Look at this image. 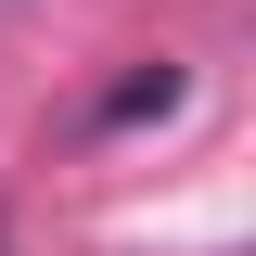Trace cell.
Instances as JSON below:
<instances>
[{"mask_svg":"<svg viewBox=\"0 0 256 256\" xmlns=\"http://www.w3.org/2000/svg\"><path fill=\"white\" fill-rule=\"evenodd\" d=\"M141 116H180V64H141L102 90V128H141Z\"/></svg>","mask_w":256,"mask_h":256,"instance_id":"1","label":"cell"}]
</instances>
